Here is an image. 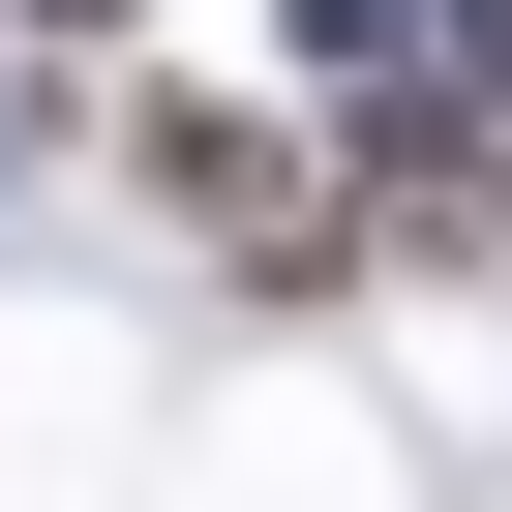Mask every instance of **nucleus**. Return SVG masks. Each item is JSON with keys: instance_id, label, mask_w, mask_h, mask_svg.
Listing matches in <instances>:
<instances>
[{"instance_id": "nucleus-1", "label": "nucleus", "mask_w": 512, "mask_h": 512, "mask_svg": "<svg viewBox=\"0 0 512 512\" xmlns=\"http://www.w3.org/2000/svg\"><path fill=\"white\" fill-rule=\"evenodd\" d=\"M121 181H151V211H211L241 272H302V241H332V211L272 181V121H211V91H121Z\"/></svg>"}]
</instances>
